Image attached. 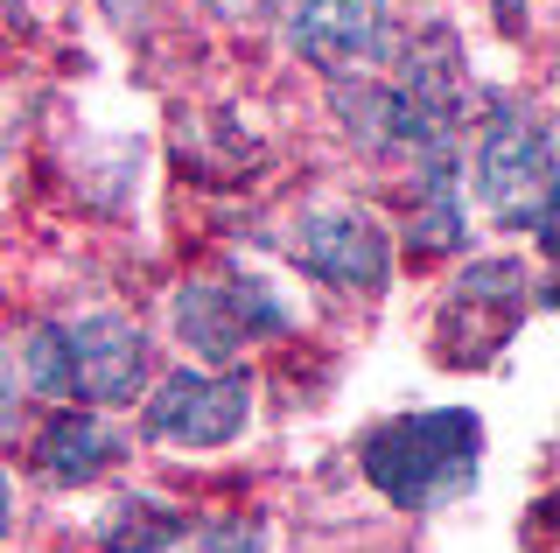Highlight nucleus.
Instances as JSON below:
<instances>
[{
    "label": "nucleus",
    "mask_w": 560,
    "mask_h": 553,
    "mask_svg": "<svg viewBox=\"0 0 560 553\" xmlns=\"http://www.w3.org/2000/svg\"><path fill=\"white\" fill-rule=\"evenodd\" d=\"M539 295H547V302L560 308V267H553V281H547V287H539Z\"/></svg>",
    "instance_id": "dca6fc26"
},
{
    "label": "nucleus",
    "mask_w": 560,
    "mask_h": 553,
    "mask_svg": "<svg viewBox=\"0 0 560 553\" xmlns=\"http://www.w3.org/2000/svg\"><path fill=\"white\" fill-rule=\"evenodd\" d=\"M259 526H245V518H224V526H203L197 532V553H259Z\"/></svg>",
    "instance_id": "ddd939ff"
},
{
    "label": "nucleus",
    "mask_w": 560,
    "mask_h": 553,
    "mask_svg": "<svg viewBox=\"0 0 560 553\" xmlns=\"http://www.w3.org/2000/svg\"><path fill=\"white\" fill-rule=\"evenodd\" d=\"M518 302H525V267L518 259H483V267H469L463 281H455L448 308H442V343L477 330V357L498 351L504 330L518 322Z\"/></svg>",
    "instance_id": "0eeeda50"
},
{
    "label": "nucleus",
    "mask_w": 560,
    "mask_h": 553,
    "mask_svg": "<svg viewBox=\"0 0 560 553\" xmlns=\"http://www.w3.org/2000/svg\"><path fill=\"white\" fill-rule=\"evenodd\" d=\"M210 8H238L245 14V8H273V0H210Z\"/></svg>",
    "instance_id": "4468645a"
},
{
    "label": "nucleus",
    "mask_w": 560,
    "mask_h": 553,
    "mask_svg": "<svg viewBox=\"0 0 560 553\" xmlns=\"http://www.w3.org/2000/svg\"><path fill=\"white\" fill-rule=\"evenodd\" d=\"M477 197L498 211L504 224L547 232L553 203H560V148L553 127L525 106H504L477 141Z\"/></svg>",
    "instance_id": "f03ea898"
},
{
    "label": "nucleus",
    "mask_w": 560,
    "mask_h": 553,
    "mask_svg": "<svg viewBox=\"0 0 560 553\" xmlns=\"http://www.w3.org/2000/svg\"><path fill=\"white\" fill-rule=\"evenodd\" d=\"M294 49L308 63H323V71H350V63L385 49V8L378 0H302Z\"/></svg>",
    "instance_id": "6e6552de"
},
{
    "label": "nucleus",
    "mask_w": 560,
    "mask_h": 553,
    "mask_svg": "<svg viewBox=\"0 0 560 553\" xmlns=\"http://www.w3.org/2000/svg\"><path fill=\"white\" fill-rule=\"evenodd\" d=\"M22 365H28V386L49 392V400H70V392H78V386H70V343H63L57 322L22 343Z\"/></svg>",
    "instance_id": "f8f14e48"
},
{
    "label": "nucleus",
    "mask_w": 560,
    "mask_h": 553,
    "mask_svg": "<svg viewBox=\"0 0 560 553\" xmlns=\"http://www.w3.org/2000/svg\"><path fill=\"white\" fill-rule=\"evenodd\" d=\"M175 330H183V343L197 357L224 365V357H238L253 337L288 330V302H280L267 281H253V273H218V281H189L183 295H175Z\"/></svg>",
    "instance_id": "7ed1b4c3"
},
{
    "label": "nucleus",
    "mask_w": 560,
    "mask_h": 553,
    "mask_svg": "<svg viewBox=\"0 0 560 553\" xmlns=\"http://www.w3.org/2000/svg\"><path fill=\"white\" fill-rule=\"evenodd\" d=\"M302 267L329 287H385L393 273V238L372 211L358 203H323V211L302 217V238H294Z\"/></svg>",
    "instance_id": "39448f33"
},
{
    "label": "nucleus",
    "mask_w": 560,
    "mask_h": 553,
    "mask_svg": "<svg viewBox=\"0 0 560 553\" xmlns=\"http://www.w3.org/2000/svg\"><path fill=\"white\" fill-rule=\"evenodd\" d=\"M547 246L560 252V203H553V217H547Z\"/></svg>",
    "instance_id": "2eb2a0df"
},
{
    "label": "nucleus",
    "mask_w": 560,
    "mask_h": 553,
    "mask_svg": "<svg viewBox=\"0 0 560 553\" xmlns=\"http://www.w3.org/2000/svg\"><path fill=\"white\" fill-rule=\"evenodd\" d=\"M245 407H253L245 372H168L148 392L140 427H148V442H168V448H218L245 427Z\"/></svg>",
    "instance_id": "20e7f679"
},
{
    "label": "nucleus",
    "mask_w": 560,
    "mask_h": 553,
    "mask_svg": "<svg viewBox=\"0 0 560 553\" xmlns=\"http://www.w3.org/2000/svg\"><path fill=\"white\" fill-rule=\"evenodd\" d=\"M63 343H70V386H78V400H92V407L133 400L140 378H148V343H140V330L127 316H113V308L70 322Z\"/></svg>",
    "instance_id": "423d86ee"
},
{
    "label": "nucleus",
    "mask_w": 560,
    "mask_h": 553,
    "mask_svg": "<svg viewBox=\"0 0 560 553\" xmlns=\"http://www.w3.org/2000/svg\"><path fill=\"white\" fill-rule=\"evenodd\" d=\"M98 540L113 546V553H162V546L183 540V518L162 511L154 497H127V505H113V511H105Z\"/></svg>",
    "instance_id": "9b49d317"
},
{
    "label": "nucleus",
    "mask_w": 560,
    "mask_h": 553,
    "mask_svg": "<svg viewBox=\"0 0 560 553\" xmlns=\"http://www.w3.org/2000/svg\"><path fill=\"white\" fill-rule=\"evenodd\" d=\"M113 462H119V427L98 421V413H57L35 435V470L49 483H92Z\"/></svg>",
    "instance_id": "1a4fd4ad"
},
{
    "label": "nucleus",
    "mask_w": 560,
    "mask_h": 553,
    "mask_svg": "<svg viewBox=\"0 0 560 553\" xmlns=\"http://www.w3.org/2000/svg\"><path fill=\"white\" fill-rule=\"evenodd\" d=\"M407 246H413V252H448V246H463V203H455V154H428V162H420Z\"/></svg>",
    "instance_id": "9d476101"
},
{
    "label": "nucleus",
    "mask_w": 560,
    "mask_h": 553,
    "mask_svg": "<svg viewBox=\"0 0 560 553\" xmlns=\"http://www.w3.org/2000/svg\"><path fill=\"white\" fill-rule=\"evenodd\" d=\"M477 456H483V421L469 407L407 413V421L364 435V476L399 511H434L463 497L477 483Z\"/></svg>",
    "instance_id": "f257e3e1"
}]
</instances>
